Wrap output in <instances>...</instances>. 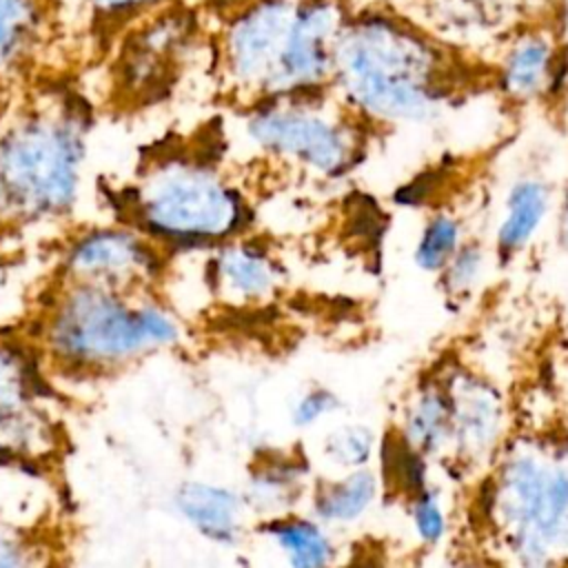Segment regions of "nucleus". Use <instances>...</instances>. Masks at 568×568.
<instances>
[{
	"label": "nucleus",
	"mask_w": 568,
	"mask_h": 568,
	"mask_svg": "<svg viewBox=\"0 0 568 568\" xmlns=\"http://www.w3.org/2000/svg\"><path fill=\"white\" fill-rule=\"evenodd\" d=\"M375 448V435L371 428L362 424H348L342 426L324 439V457L342 468V470H355L366 466Z\"/></svg>",
	"instance_id": "22"
},
{
	"label": "nucleus",
	"mask_w": 568,
	"mask_h": 568,
	"mask_svg": "<svg viewBox=\"0 0 568 568\" xmlns=\"http://www.w3.org/2000/svg\"><path fill=\"white\" fill-rule=\"evenodd\" d=\"M337 397L326 390V388H313L306 395H302L295 406H293V422L300 428H306L315 422H320L322 417L331 415L337 408Z\"/></svg>",
	"instance_id": "25"
},
{
	"label": "nucleus",
	"mask_w": 568,
	"mask_h": 568,
	"mask_svg": "<svg viewBox=\"0 0 568 568\" xmlns=\"http://www.w3.org/2000/svg\"><path fill=\"white\" fill-rule=\"evenodd\" d=\"M557 75V47L544 31L521 33L506 51L501 84L506 93L530 100L550 89Z\"/></svg>",
	"instance_id": "12"
},
{
	"label": "nucleus",
	"mask_w": 568,
	"mask_h": 568,
	"mask_svg": "<svg viewBox=\"0 0 568 568\" xmlns=\"http://www.w3.org/2000/svg\"><path fill=\"white\" fill-rule=\"evenodd\" d=\"M29 355L0 337V462H47L58 435Z\"/></svg>",
	"instance_id": "10"
},
{
	"label": "nucleus",
	"mask_w": 568,
	"mask_h": 568,
	"mask_svg": "<svg viewBox=\"0 0 568 568\" xmlns=\"http://www.w3.org/2000/svg\"><path fill=\"white\" fill-rule=\"evenodd\" d=\"M302 477L297 473L295 464L286 462H271L257 470V475L251 479V493L246 501H251L255 508L271 513L268 517L282 515V508L295 501L300 493Z\"/></svg>",
	"instance_id": "20"
},
{
	"label": "nucleus",
	"mask_w": 568,
	"mask_h": 568,
	"mask_svg": "<svg viewBox=\"0 0 568 568\" xmlns=\"http://www.w3.org/2000/svg\"><path fill=\"white\" fill-rule=\"evenodd\" d=\"M561 233H564V242L568 244V195L564 202V213H561Z\"/></svg>",
	"instance_id": "27"
},
{
	"label": "nucleus",
	"mask_w": 568,
	"mask_h": 568,
	"mask_svg": "<svg viewBox=\"0 0 568 568\" xmlns=\"http://www.w3.org/2000/svg\"><path fill=\"white\" fill-rule=\"evenodd\" d=\"M459 246V224L450 215H435L422 231L415 262L424 271H442Z\"/></svg>",
	"instance_id": "21"
},
{
	"label": "nucleus",
	"mask_w": 568,
	"mask_h": 568,
	"mask_svg": "<svg viewBox=\"0 0 568 568\" xmlns=\"http://www.w3.org/2000/svg\"><path fill=\"white\" fill-rule=\"evenodd\" d=\"M246 129L262 149L328 175L344 171L353 155V138L346 124L315 106L284 104L282 98L257 102Z\"/></svg>",
	"instance_id": "8"
},
{
	"label": "nucleus",
	"mask_w": 568,
	"mask_h": 568,
	"mask_svg": "<svg viewBox=\"0 0 568 568\" xmlns=\"http://www.w3.org/2000/svg\"><path fill=\"white\" fill-rule=\"evenodd\" d=\"M211 18L193 0H162L126 22L93 71L102 106L135 113L166 100L211 38Z\"/></svg>",
	"instance_id": "4"
},
{
	"label": "nucleus",
	"mask_w": 568,
	"mask_h": 568,
	"mask_svg": "<svg viewBox=\"0 0 568 568\" xmlns=\"http://www.w3.org/2000/svg\"><path fill=\"white\" fill-rule=\"evenodd\" d=\"M91 69L80 0H0V115L24 91Z\"/></svg>",
	"instance_id": "6"
},
{
	"label": "nucleus",
	"mask_w": 568,
	"mask_h": 568,
	"mask_svg": "<svg viewBox=\"0 0 568 568\" xmlns=\"http://www.w3.org/2000/svg\"><path fill=\"white\" fill-rule=\"evenodd\" d=\"M488 510L524 564H550L568 552V466L541 450L504 459Z\"/></svg>",
	"instance_id": "7"
},
{
	"label": "nucleus",
	"mask_w": 568,
	"mask_h": 568,
	"mask_svg": "<svg viewBox=\"0 0 568 568\" xmlns=\"http://www.w3.org/2000/svg\"><path fill=\"white\" fill-rule=\"evenodd\" d=\"M402 437L422 455L442 450L450 442L448 393L437 386L417 390L406 408Z\"/></svg>",
	"instance_id": "18"
},
{
	"label": "nucleus",
	"mask_w": 568,
	"mask_h": 568,
	"mask_svg": "<svg viewBox=\"0 0 568 568\" xmlns=\"http://www.w3.org/2000/svg\"><path fill=\"white\" fill-rule=\"evenodd\" d=\"M158 244L133 226L93 229L78 235L60 264L62 282L151 291L160 280Z\"/></svg>",
	"instance_id": "9"
},
{
	"label": "nucleus",
	"mask_w": 568,
	"mask_h": 568,
	"mask_svg": "<svg viewBox=\"0 0 568 568\" xmlns=\"http://www.w3.org/2000/svg\"><path fill=\"white\" fill-rule=\"evenodd\" d=\"M211 284L233 302H255L275 288V266L253 246H224L211 262Z\"/></svg>",
	"instance_id": "14"
},
{
	"label": "nucleus",
	"mask_w": 568,
	"mask_h": 568,
	"mask_svg": "<svg viewBox=\"0 0 568 568\" xmlns=\"http://www.w3.org/2000/svg\"><path fill=\"white\" fill-rule=\"evenodd\" d=\"M264 535L280 548L291 566L315 568L333 561V541L324 528L313 519H302L295 515L268 517L262 526Z\"/></svg>",
	"instance_id": "17"
},
{
	"label": "nucleus",
	"mask_w": 568,
	"mask_h": 568,
	"mask_svg": "<svg viewBox=\"0 0 568 568\" xmlns=\"http://www.w3.org/2000/svg\"><path fill=\"white\" fill-rule=\"evenodd\" d=\"M124 213L155 244L202 246L231 237L244 224L240 193L204 160H146L126 189Z\"/></svg>",
	"instance_id": "5"
},
{
	"label": "nucleus",
	"mask_w": 568,
	"mask_h": 568,
	"mask_svg": "<svg viewBox=\"0 0 568 568\" xmlns=\"http://www.w3.org/2000/svg\"><path fill=\"white\" fill-rule=\"evenodd\" d=\"M377 477L362 468L346 470L344 477L324 481L313 497V513L324 524L357 521L377 499Z\"/></svg>",
	"instance_id": "16"
},
{
	"label": "nucleus",
	"mask_w": 568,
	"mask_h": 568,
	"mask_svg": "<svg viewBox=\"0 0 568 568\" xmlns=\"http://www.w3.org/2000/svg\"><path fill=\"white\" fill-rule=\"evenodd\" d=\"M450 442L468 457L486 455L501 428L499 395L473 377L450 384Z\"/></svg>",
	"instance_id": "11"
},
{
	"label": "nucleus",
	"mask_w": 568,
	"mask_h": 568,
	"mask_svg": "<svg viewBox=\"0 0 568 568\" xmlns=\"http://www.w3.org/2000/svg\"><path fill=\"white\" fill-rule=\"evenodd\" d=\"M333 78L355 106L388 122L430 118L446 91L437 47L382 13L344 20L333 49Z\"/></svg>",
	"instance_id": "3"
},
{
	"label": "nucleus",
	"mask_w": 568,
	"mask_h": 568,
	"mask_svg": "<svg viewBox=\"0 0 568 568\" xmlns=\"http://www.w3.org/2000/svg\"><path fill=\"white\" fill-rule=\"evenodd\" d=\"M158 2L162 0H80L84 29L93 49V67L122 27Z\"/></svg>",
	"instance_id": "19"
},
{
	"label": "nucleus",
	"mask_w": 568,
	"mask_h": 568,
	"mask_svg": "<svg viewBox=\"0 0 568 568\" xmlns=\"http://www.w3.org/2000/svg\"><path fill=\"white\" fill-rule=\"evenodd\" d=\"M410 499V517L417 537L424 544H437L446 532V515L439 497L433 490L422 488Z\"/></svg>",
	"instance_id": "24"
},
{
	"label": "nucleus",
	"mask_w": 568,
	"mask_h": 568,
	"mask_svg": "<svg viewBox=\"0 0 568 568\" xmlns=\"http://www.w3.org/2000/svg\"><path fill=\"white\" fill-rule=\"evenodd\" d=\"M506 2H508V0H506Z\"/></svg>",
	"instance_id": "28"
},
{
	"label": "nucleus",
	"mask_w": 568,
	"mask_h": 568,
	"mask_svg": "<svg viewBox=\"0 0 568 568\" xmlns=\"http://www.w3.org/2000/svg\"><path fill=\"white\" fill-rule=\"evenodd\" d=\"M442 271L450 293H466L479 282L484 273V251L477 244H459Z\"/></svg>",
	"instance_id": "23"
},
{
	"label": "nucleus",
	"mask_w": 568,
	"mask_h": 568,
	"mask_svg": "<svg viewBox=\"0 0 568 568\" xmlns=\"http://www.w3.org/2000/svg\"><path fill=\"white\" fill-rule=\"evenodd\" d=\"M178 508L195 530L213 541H235L242 530L244 501L226 488L186 481L178 490Z\"/></svg>",
	"instance_id": "13"
},
{
	"label": "nucleus",
	"mask_w": 568,
	"mask_h": 568,
	"mask_svg": "<svg viewBox=\"0 0 568 568\" xmlns=\"http://www.w3.org/2000/svg\"><path fill=\"white\" fill-rule=\"evenodd\" d=\"M195 4H200V9L211 18V22L222 20L231 13H235L237 9L251 4L253 0H193Z\"/></svg>",
	"instance_id": "26"
},
{
	"label": "nucleus",
	"mask_w": 568,
	"mask_h": 568,
	"mask_svg": "<svg viewBox=\"0 0 568 568\" xmlns=\"http://www.w3.org/2000/svg\"><path fill=\"white\" fill-rule=\"evenodd\" d=\"M38 335L58 364L75 373H106L175 344L180 324L151 291L58 280Z\"/></svg>",
	"instance_id": "2"
},
{
	"label": "nucleus",
	"mask_w": 568,
	"mask_h": 568,
	"mask_svg": "<svg viewBox=\"0 0 568 568\" xmlns=\"http://www.w3.org/2000/svg\"><path fill=\"white\" fill-rule=\"evenodd\" d=\"M78 82L29 89L0 115V240H18L73 209L91 124Z\"/></svg>",
	"instance_id": "1"
},
{
	"label": "nucleus",
	"mask_w": 568,
	"mask_h": 568,
	"mask_svg": "<svg viewBox=\"0 0 568 568\" xmlns=\"http://www.w3.org/2000/svg\"><path fill=\"white\" fill-rule=\"evenodd\" d=\"M550 209V191L539 180H519L506 197V213L497 226V246L510 255L521 251L537 233Z\"/></svg>",
	"instance_id": "15"
}]
</instances>
